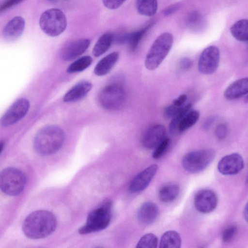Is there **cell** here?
Returning <instances> with one entry per match:
<instances>
[{
	"mask_svg": "<svg viewBox=\"0 0 248 248\" xmlns=\"http://www.w3.org/2000/svg\"><path fill=\"white\" fill-rule=\"evenodd\" d=\"M57 220L51 212L40 210L29 215L22 224V231L28 238L41 239L52 234L56 230Z\"/></svg>",
	"mask_w": 248,
	"mask_h": 248,
	"instance_id": "obj_1",
	"label": "cell"
},
{
	"mask_svg": "<svg viewBox=\"0 0 248 248\" xmlns=\"http://www.w3.org/2000/svg\"><path fill=\"white\" fill-rule=\"evenodd\" d=\"M65 136L63 130L54 125L45 126L36 134L33 145L36 152L43 156L57 152L62 146Z\"/></svg>",
	"mask_w": 248,
	"mask_h": 248,
	"instance_id": "obj_2",
	"label": "cell"
},
{
	"mask_svg": "<svg viewBox=\"0 0 248 248\" xmlns=\"http://www.w3.org/2000/svg\"><path fill=\"white\" fill-rule=\"evenodd\" d=\"M112 208V202L108 200L91 211L85 223L79 229V233L86 234L107 228L111 221Z\"/></svg>",
	"mask_w": 248,
	"mask_h": 248,
	"instance_id": "obj_3",
	"label": "cell"
},
{
	"mask_svg": "<svg viewBox=\"0 0 248 248\" xmlns=\"http://www.w3.org/2000/svg\"><path fill=\"white\" fill-rule=\"evenodd\" d=\"M173 37L171 33L164 32L155 40L147 53L145 66L149 70L157 68L167 56L171 48Z\"/></svg>",
	"mask_w": 248,
	"mask_h": 248,
	"instance_id": "obj_4",
	"label": "cell"
},
{
	"mask_svg": "<svg viewBox=\"0 0 248 248\" xmlns=\"http://www.w3.org/2000/svg\"><path fill=\"white\" fill-rule=\"evenodd\" d=\"M124 87L119 83H111L104 87L98 95V102L106 109L117 110L123 108L126 102Z\"/></svg>",
	"mask_w": 248,
	"mask_h": 248,
	"instance_id": "obj_5",
	"label": "cell"
},
{
	"mask_svg": "<svg viewBox=\"0 0 248 248\" xmlns=\"http://www.w3.org/2000/svg\"><path fill=\"white\" fill-rule=\"evenodd\" d=\"M26 183L25 174L18 169L8 167L0 172V189L8 195L15 196L20 194Z\"/></svg>",
	"mask_w": 248,
	"mask_h": 248,
	"instance_id": "obj_6",
	"label": "cell"
},
{
	"mask_svg": "<svg viewBox=\"0 0 248 248\" xmlns=\"http://www.w3.org/2000/svg\"><path fill=\"white\" fill-rule=\"evenodd\" d=\"M39 25L46 35L55 37L65 31L67 20L65 15L61 10L51 8L42 13L40 18Z\"/></svg>",
	"mask_w": 248,
	"mask_h": 248,
	"instance_id": "obj_7",
	"label": "cell"
},
{
	"mask_svg": "<svg viewBox=\"0 0 248 248\" xmlns=\"http://www.w3.org/2000/svg\"><path fill=\"white\" fill-rule=\"evenodd\" d=\"M215 156V152L210 149L192 151L183 157L182 165L189 172L198 173L206 169L214 160Z\"/></svg>",
	"mask_w": 248,
	"mask_h": 248,
	"instance_id": "obj_8",
	"label": "cell"
},
{
	"mask_svg": "<svg viewBox=\"0 0 248 248\" xmlns=\"http://www.w3.org/2000/svg\"><path fill=\"white\" fill-rule=\"evenodd\" d=\"M220 60L219 48L215 46H210L202 52L198 61L199 71L204 75H211L217 70Z\"/></svg>",
	"mask_w": 248,
	"mask_h": 248,
	"instance_id": "obj_9",
	"label": "cell"
},
{
	"mask_svg": "<svg viewBox=\"0 0 248 248\" xmlns=\"http://www.w3.org/2000/svg\"><path fill=\"white\" fill-rule=\"evenodd\" d=\"M30 108V102L26 98L15 101L4 114L0 120L3 126H8L16 123L22 119Z\"/></svg>",
	"mask_w": 248,
	"mask_h": 248,
	"instance_id": "obj_10",
	"label": "cell"
},
{
	"mask_svg": "<svg viewBox=\"0 0 248 248\" xmlns=\"http://www.w3.org/2000/svg\"><path fill=\"white\" fill-rule=\"evenodd\" d=\"M217 203L218 198L216 193L208 189L199 191L196 194L194 200L196 210L203 214L213 212L217 207Z\"/></svg>",
	"mask_w": 248,
	"mask_h": 248,
	"instance_id": "obj_11",
	"label": "cell"
},
{
	"mask_svg": "<svg viewBox=\"0 0 248 248\" xmlns=\"http://www.w3.org/2000/svg\"><path fill=\"white\" fill-rule=\"evenodd\" d=\"M244 167V161L241 155L232 153L223 156L218 162L217 169L225 175H235L240 172Z\"/></svg>",
	"mask_w": 248,
	"mask_h": 248,
	"instance_id": "obj_12",
	"label": "cell"
},
{
	"mask_svg": "<svg viewBox=\"0 0 248 248\" xmlns=\"http://www.w3.org/2000/svg\"><path fill=\"white\" fill-rule=\"evenodd\" d=\"M158 169L157 165L152 164L138 173L129 185V191L135 193L145 189L155 175Z\"/></svg>",
	"mask_w": 248,
	"mask_h": 248,
	"instance_id": "obj_13",
	"label": "cell"
},
{
	"mask_svg": "<svg viewBox=\"0 0 248 248\" xmlns=\"http://www.w3.org/2000/svg\"><path fill=\"white\" fill-rule=\"evenodd\" d=\"M166 130L161 124H156L148 128L143 134L141 142L146 149H155L165 138Z\"/></svg>",
	"mask_w": 248,
	"mask_h": 248,
	"instance_id": "obj_14",
	"label": "cell"
},
{
	"mask_svg": "<svg viewBox=\"0 0 248 248\" xmlns=\"http://www.w3.org/2000/svg\"><path fill=\"white\" fill-rule=\"evenodd\" d=\"M90 44V40L86 38L70 42L62 49L61 57L64 61L75 59L82 55L88 48Z\"/></svg>",
	"mask_w": 248,
	"mask_h": 248,
	"instance_id": "obj_15",
	"label": "cell"
},
{
	"mask_svg": "<svg viewBox=\"0 0 248 248\" xmlns=\"http://www.w3.org/2000/svg\"><path fill=\"white\" fill-rule=\"evenodd\" d=\"M24 19L21 16H16L10 20L3 31L4 38L8 41H13L19 38L25 28Z\"/></svg>",
	"mask_w": 248,
	"mask_h": 248,
	"instance_id": "obj_16",
	"label": "cell"
},
{
	"mask_svg": "<svg viewBox=\"0 0 248 248\" xmlns=\"http://www.w3.org/2000/svg\"><path fill=\"white\" fill-rule=\"evenodd\" d=\"M92 84L88 81H82L75 85L64 95L65 102H77L83 98L90 91Z\"/></svg>",
	"mask_w": 248,
	"mask_h": 248,
	"instance_id": "obj_17",
	"label": "cell"
},
{
	"mask_svg": "<svg viewBox=\"0 0 248 248\" xmlns=\"http://www.w3.org/2000/svg\"><path fill=\"white\" fill-rule=\"evenodd\" d=\"M159 215L157 205L152 202L143 203L139 208L137 217L138 220L144 225L152 224L156 219Z\"/></svg>",
	"mask_w": 248,
	"mask_h": 248,
	"instance_id": "obj_18",
	"label": "cell"
},
{
	"mask_svg": "<svg viewBox=\"0 0 248 248\" xmlns=\"http://www.w3.org/2000/svg\"><path fill=\"white\" fill-rule=\"evenodd\" d=\"M248 92V78L239 79L231 84L225 90L224 96L228 100H232L247 95Z\"/></svg>",
	"mask_w": 248,
	"mask_h": 248,
	"instance_id": "obj_19",
	"label": "cell"
},
{
	"mask_svg": "<svg viewBox=\"0 0 248 248\" xmlns=\"http://www.w3.org/2000/svg\"><path fill=\"white\" fill-rule=\"evenodd\" d=\"M119 58V53L113 52L102 58L94 68V74L98 76L107 74L114 66Z\"/></svg>",
	"mask_w": 248,
	"mask_h": 248,
	"instance_id": "obj_20",
	"label": "cell"
},
{
	"mask_svg": "<svg viewBox=\"0 0 248 248\" xmlns=\"http://www.w3.org/2000/svg\"><path fill=\"white\" fill-rule=\"evenodd\" d=\"M159 244L161 248H179L181 245L180 235L175 231H168L162 235Z\"/></svg>",
	"mask_w": 248,
	"mask_h": 248,
	"instance_id": "obj_21",
	"label": "cell"
},
{
	"mask_svg": "<svg viewBox=\"0 0 248 248\" xmlns=\"http://www.w3.org/2000/svg\"><path fill=\"white\" fill-rule=\"evenodd\" d=\"M180 191L179 186L176 184H168L162 186L158 192V198L163 202H170L178 197Z\"/></svg>",
	"mask_w": 248,
	"mask_h": 248,
	"instance_id": "obj_22",
	"label": "cell"
},
{
	"mask_svg": "<svg viewBox=\"0 0 248 248\" xmlns=\"http://www.w3.org/2000/svg\"><path fill=\"white\" fill-rule=\"evenodd\" d=\"M230 31L233 37L238 41L247 42L248 40V21L240 19L231 27Z\"/></svg>",
	"mask_w": 248,
	"mask_h": 248,
	"instance_id": "obj_23",
	"label": "cell"
},
{
	"mask_svg": "<svg viewBox=\"0 0 248 248\" xmlns=\"http://www.w3.org/2000/svg\"><path fill=\"white\" fill-rule=\"evenodd\" d=\"M113 41V35L110 32L103 34L95 44L93 53L97 57L105 53L110 47Z\"/></svg>",
	"mask_w": 248,
	"mask_h": 248,
	"instance_id": "obj_24",
	"label": "cell"
},
{
	"mask_svg": "<svg viewBox=\"0 0 248 248\" xmlns=\"http://www.w3.org/2000/svg\"><path fill=\"white\" fill-rule=\"evenodd\" d=\"M200 113L196 110H190L181 119L179 122L177 131V134L184 132L193 125L198 121Z\"/></svg>",
	"mask_w": 248,
	"mask_h": 248,
	"instance_id": "obj_25",
	"label": "cell"
},
{
	"mask_svg": "<svg viewBox=\"0 0 248 248\" xmlns=\"http://www.w3.org/2000/svg\"><path fill=\"white\" fill-rule=\"evenodd\" d=\"M136 6L139 14L151 16H154L157 9V0H136Z\"/></svg>",
	"mask_w": 248,
	"mask_h": 248,
	"instance_id": "obj_26",
	"label": "cell"
},
{
	"mask_svg": "<svg viewBox=\"0 0 248 248\" xmlns=\"http://www.w3.org/2000/svg\"><path fill=\"white\" fill-rule=\"evenodd\" d=\"M152 25L153 23H151L138 31L127 33L126 43L128 44L131 50L134 51L136 49L142 38Z\"/></svg>",
	"mask_w": 248,
	"mask_h": 248,
	"instance_id": "obj_27",
	"label": "cell"
},
{
	"mask_svg": "<svg viewBox=\"0 0 248 248\" xmlns=\"http://www.w3.org/2000/svg\"><path fill=\"white\" fill-rule=\"evenodd\" d=\"M93 62L90 56H84L73 62L67 68V72L70 74L81 72L87 69Z\"/></svg>",
	"mask_w": 248,
	"mask_h": 248,
	"instance_id": "obj_28",
	"label": "cell"
},
{
	"mask_svg": "<svg viewBox=\"0 0 248 248\" xmlns=\"http://www.w3.org/2000/svg\"><path fill=\"white\" fill-rule=\"evenodd\" d=\"M192 106L188 104L183 106L177 113L171 119L169 124V131L172 135L177 134V125L182 117L191 109Z\"/></svg>",
	"mask_w": 248,
	"mask_h": 248,
	"instance_id": "obj_29",
	"label": "cell"
},
{
	"mask_svg": "<svg viewBox=\"0 0 248 248\" xmlns=\"http://www.w3.org/2000/svg\"><path fill=\"white\" fill-rule=\"evenodd\" d=\"M158 238L155 235L148 233L142 236L137 243V248H155L157 247Z\"/></svg>",
	"mask_w": 248,
	"mask_h": 248,
	"instance_id": "obj_30",
	"label": "cell"
},
{
	"mask_svg": "<svg viewBox=\"0 0 248 248\" xmlns=\"http://www.w3.org/2000/svg\"><path fill=\"white\" fill-rule=\"evenodd\" d=\"M170 139L166 138L155 149L153 157L155 159L161 158L167 152L170 145Z\"/></svg>",
	"mask_w": 248,
	"mask_h": 248,
	"instance_id": "obj_31",
	"label": "cell"
},
{
	"mask_svg": "<svg viewBox=\"0 0 248 248\" xmlns=\"http://www.w3.org/2000/svg\"><path fill=\"white\" fill-rule=\"evenodd\" d=\"M237 232L238 228L236 225H232L228 226L222 233L223 241L226 243L232 242L235 238Z\"/></svg>",
	"mask_w": 248,
	"mask_h": 248,
	"instance_id": "obj_32",
	"label": "cell"
},
{
	"mask_svg": "<svg viewBox=\"0 0 248 248\" xmlns=\"http://www.w3.org/2000/svg\"><path fill=\"white\" fill-rule=\"evenodd\" d=\"M202 18L199 13L195 12L192 13L188 18V24L192 28H198L202 24Z\"/></svg>",
	"mask_w": 248,
	"mask_h": 248,
	"instance_id": "obj_33",
	"label": "cell"
},
{
	"mask_svg": "<svg viewBox=\"0 0 248 248\" xmlns=\"http://www.w3.org/2000/svg\"><path fill=\"white\" fill-rule=\"evenodd\" d=\"M182 107H177L173 104L166 107L164 110L165 117L167 119H172Z\"/></svg>",
	"mask_w": 248,
	"mask_h": 248,
	"instance_id": "obj_34",
	"label": "cell"
},
{
	"mask_svg": "<svg viewBox=\"0 0 248 248\" xmlns=\"http://www.w3.org/2000/svg\"><path fill=\"white\" fill-rule=\"evenodd\" d=\"M126 0H102L105 6L108 9L113 10L121 6Z\"/></svg>",
	"mask_w": 248,
	"mask_h": 248,
	"instance_id": "obj_35",
	"label": "cell"
},
{
	"mask_svg": "<svg viewBox=\"0 0 248 248\" xmlns=\"http://www.w3.org/2000/svg\"><path fill=\"white\" fill-rule=\"evenodd\" d=\"M24 0H7L0 5V13L19 4Z\"/></svg>",
	"mask_w": 248,
	"mask_h": 248,
	"instance_id": "obj_36",
	"label": "cell"
},
{
	"mask_svg": "<svg viewBox=\"0 0 248 248\" xmlns=\"http://www.w3.org/2000/svg\"><path fill=\"white\" fill-rule=\"evenodd\" d=\"M215 133L218 139L222 140L224 139L227 133L226 126L224 124H220L217 127Z\"/></svg>",
	"mask_w": 248,
	"mask_h": 248,
	"instance_id": "obj_37",
	"label": "cell"
},
{
	"mask_svg": "<svg viewBox=\"0 0 248 248\" xmlns=\"http://www.w3.org/2000/svg\"><path fill=\"white\" fill-rule=\"evenodd\" d=\"M180 66L182 70H187L191 67L192 62L188 58H184L180 62Z\"/></svg>",
	"mask_w": 248,
	"mask_h": 248,
	"instance_id": "obj_38",
	"label": "cell"
},
{
	"mask_svg": "<svg viewBox=\"0 0 248 248\" xmlns=\"http://www.w3.org/2000/svg\"><path fill=\"white\" fill-rule=\"evenodd\" d=\"M187 95L186 94L180 95L178 98L173 101V104L177 107H182L183 104L186 101Z\"/></svg>",
	"mask_w": 248,
	"mask_h": 248,
	"instance_id": "obj_39",
	"label": "cell"
},
{
	"mask_svg": "<svg viewBox=\"0 0 248 248\" xmlns=\"http://www.w3.org/2000/svg\"><path fill=\"white\" fill-rule=\"evenodd\" d=\"M180 7L179 4H174L166 8L164 11L165 16H169L175 12Z\"/></svg>",
	"mask_w": 248,
	"mask_h": 248,
	"instance_id": "obj_40",
	"label": "cell"
},
{
	"mask_svg": "<svg viewBox=\"0 0 248 248\" xmlns=\"http://www.w3.org/2000/svg\"><path fill=\"white\" fill-rule=\"evenodd\" d=\"M213 121H214V118L213 119V118H210L209 119H208L205 123V124L204 125L205 128H206L207 127H209V126L211 125V123L213 122Z\"/></svg>",
	"mask_w": 248,
	"mask_h": 248,
	"instance_id": "obj_41",
	"label": "cell"
},
{
	"mask_svg": "<svg viewBox=\"0 0 248 248\" xmlns=\"http://www.w3.org/2000/svg\"><path fill=\"white\" fill-rule=\"evenodd\" d=\"M248 208H247V204L246 205L245 207L244 208V216L245 218V219L246 221H247L248 220Z\"/></svg>",
	"mask_w": 248,
	"mask_h": 248,
	"instance_id": "obj_42",
	"label": "cell"
},
{
	"mask_svg": "<svg viewBox=\"0 0 248 248\" xmlns=\"http://www.w3.org/2000/svg\"><path fill=\"white\" fill-rule=\"evenodd\" d=\"M4 147V143L2 141H0V155L1 153L2 150H3Z\"/></svg>",
	"mask_w": 248,
	"mask_h": 248,
	"instance_id": "obj_43",
	"label": "cell"
},
{
	"mask_svg": "<svg viewBox=\"0 0 248 248\" xmlns=\"http://www.w3.org/2000/svg\"><path fill=\"white\" fill-rule=\"evenodd\" d=\"M47 1L51 2V3H56L58 1V0H46Z\"/></svg>",
	"mask_w": 248,
	"mask_h": 248,
	"instance_id": "obj_44",
	"label": "cell"
},
{
	"mask_svg": "<svg viewBox=\"0 0 248 248\" xmlns=\"http://www.w3.org/2000/svg\"></svg>",
	"mask_w": 248,
	"mask_h": 248,
	"instance_id": "obj_45",
	"label": "cell"
}]
</instances>
